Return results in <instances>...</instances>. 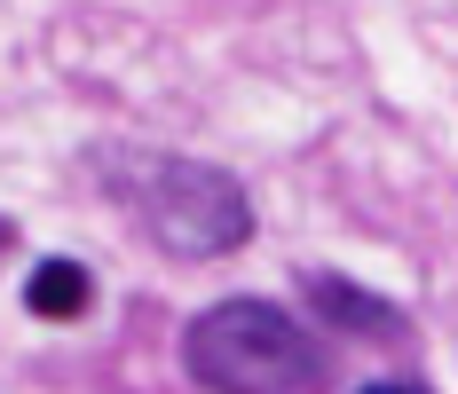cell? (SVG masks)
Wrapping results in <instances>:
<instances>
[{"instance_id": "5b68a950", "label": "cell", "mask_w": 458, "mask_h": 394, "mask_svg": "<svg viewBox=\"0 0 458 394\" xmlns=\"http://www.w3.org/2000/svg\"><path fill=\"white\" fill-rule=\"evenodd\" d=\"M356 394H427V387H403V379H379V387H356Z\"/></svg>"}, {"instance_id": "8992f818", "label": "cell", "mask_w": 458, "mask_h": 394, "mask_svg": "<svg viewBox=\"0 0 458 394\" xmlns=\"http://www.w3.org/2000/svg\"><path fill=\"white\" fill-rule=\"evenodd\" d=\"M0 245H8V221H0Z\"/></svg>"}, {"instance_id": "3957f363", "label": "cell", "mask_w": 458, "mask_h": 394, "mask_svg": "<svg viewBox=\"0 0 458 394\" xmlns=\"http://www.w3.org/2000/svg\"><path fill=\"white\" fill-rule=\"evenodd\" d=\"M309 307H317L332 331H356V340H403V307L379 300V292H364V284H348V276H332V268L309 276Z\"/></svg>"}, {"instance_id": "6da1fadb", "label": "cell", "mask_w": 458, "mask_h": 394, "mask_svg": "<svg viewBox=\"0 0 458 394\" xmlns=\"http://www.w3.org/2000/svg\"><path fill=\"white\" fill-rule=\"evenodd\" d=\"M111 197L174 261H222L253 237V197L206 158H127L111 166Z\"/></svg>"}, {"instance_id": "7a4b0ae2", "label": "cell", "mask_w": 458, "mask_h": 394, "mask_svg": "<svg viewBox=\"0 0 458 394\" xmlns=\"http://www.w3.org/2000/svg\"><path fill=\"white\" fill-rule=\"evenodd\" d=\"M182 363L206 394H317L324 348L276 300H214L182 331Z\"/></svg>"}, {"instance_id": "277c9868", "label": "cell", "mask_w": 458, "mask_h": 394, "mask_svg": "<svg viewBox=\"0 0 458 394\" xmlns=\"http://www.w3.org/2000/svg\"><path fill=\"white\" fill-rule=\"evenodd\" d=\"M88 300H95V284H88V268L80 261H40L32 276H24V307L40 315V323H72V315H88Z\"/></svg>"}]
</instances>
